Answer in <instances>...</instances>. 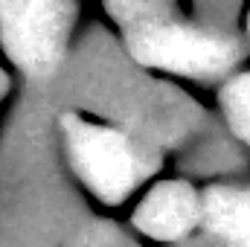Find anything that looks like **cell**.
<instances>
[{"label":"cell","instance_id":"cell-5","mask_svg":"<svg viewBox=\"0 0 250 247\" xmlns=\"http://www.w3.org/2000/svg\"><path fill=\"white\" fill-rule=\"evenodd\" d=\"M207 227L230 247H250V186H215L204 198Z\"/></svg>","mask_w":250,"mask_h":247},{"label":"cell","instance_id":"cell-1","mask_svg":"<svg viewBox=\"0 0 250 247\" xmlns=\"http://www.w3.org/2000/svg\"><path fill=\"white\" fill-rule=\"evenodd\" d=\"M125 38L137 62L184 73V76H201V79L224 73L239 56V47L230 35L175 23L169 12L134 26H125Z\"/></svg>","mask_w":250,"mask_h":247},{"label":"cell","instance_id":"cell-8","mask_svg":"<svg viewBox=\"0 0 250 247\" xmlns=\"http://www.w3.org/2000/svg\"><path fill=\"white\" fill-rule=\"evenodd\" d=\"M248 29H250V18H248Z\"/></svg>","mask_w":250,"mask_h":247},{"label":"cell","instance_id":"cell-4","mask_svg":"<svg viewBox=\"0 0 250 247\" xmlns=\"http://www.w3.org/2000/svg\"><path fill=\"white\" fill-rule=\"evenodd\" d=\"M204 215V201L195 195V189L184 181H169L148 192V198L140 204L134 224L151 236V239H184Z\"/></svg>","mask_w":250,"mask_h":247},{"label":"cell","instance_id":"cell-2","mask_svg":"<svg viewBox=\"0 0 250 247\" xmlns=\"http://www.w3.org/2000/svg\"><path fill=\"white\" fill-rule=\"evenodd\" d=\"M64 137L70 148L73 169L102 201H123L134 186L151 172L146 154L120 131L108 125L84 123L79 117H64Z\"/></svg>","mask_w":250,"mask_h":247},{"label":"cell","instance_id":"cell-6","mask_svg":"<svg viewBox=\"0 0 250 247\" xmlns=\"http://www.w3.org/2000/svg\"><path fill=\"white\" fill-rule=\"evenodd\" d=\"M224 111L233 131L250 143V73L239 76L236 82L227 84L224 90Z\"/></svg>","mask_w":250,"mask_h":247},{"label":"cell","instance_id":"cell-3","mask_svg":"<svg viewBox=\"0 0 250 247\" xmlns=\"http://www.w3.org/2000/svg\"><path fill=\"white\" fill-rule=\"evenodd\" d=\"M76 6L70 3H0V35L15 64L29 76L53 73L64 56L70 21Z\"/></svg>","mask_w":250,"mask_h":247},{"label":"cell","instance_id":"cell-7","mask_svg":"<svg viewBox=\"0 0 250 247\" xmlns=\"http://www.w3.org/2000/svg\"><path fill=\"white\" fill-rule=\"evenodd\" d=\"M0 90H3V73H0Z\"/></svg>","mask_w":250,"mask_h":247}]
</instances>
